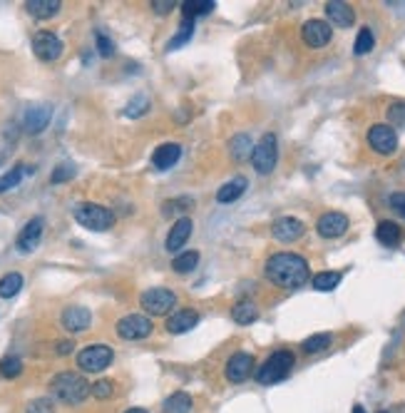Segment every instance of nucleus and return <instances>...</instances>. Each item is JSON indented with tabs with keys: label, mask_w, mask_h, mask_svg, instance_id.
I'll return each instance as SVG.
<instances>
[{
	"label": "nucleus",
	"mask_w": 405,
	"mask_h": 413,
	"mask_svg": "<svg viewBox=\"0 0 405 413\" xmlns=\"http://www.w3.org/2000/svg\"><path fill=\"white\" fill-rule=\"evenodd\" d=\"M263 274L279 289H299L309 281V261L294 252H276L266 259Z\"/></svg>",
	"instance_id": "f257e3e1"
},
{
	"label": "nucleus",
	"mask_w": 405,
	"mask_h": 413,
	"mask_svg": "<svg viewBox=\"0 0 405 413\" xmlns=\"http://www.w3.org/2000/svg\"><path fill=\"white\" fill-rule=\"evenodd\" d=\"M50 393H53V398H58V401L77 406V403L87 401V396L92 393V386H89L87 378L80 376V374L63 371V374H58V376L50 381Z\"/></svg>",
	"instance_id": "f03ea898"
},
{
	"label": "nucleus",
	"mask_w": 405,
	"mask_h": 413,
	"mask_svg": "<svg viewBox=\"0 0 405 413\" xmlns=\"http://www.w3.org/2000/svg\"><path fill=\"white\" fill-rule=\"evenodd\" d=\"M294 351H274V354L268 356L266 361H263V366L256 371V381L261 383V386H271V383H279L284 381L286 376L291 374V369H294Z\"/></svg>",
	"instance_id": "7ed1b4c3"
},
{
	"label": "nucleus",
	"mask_w": 405,
	"mask_h": 413,
	"mask_svg": "<svg viewBox=\"0 0 405 413\" xmlns=\"http://www.w3.org/2000/svg\"><path fill=\"white\" fill-rule=\"evenodd\" d=\"M276 159H279V142H276V135L266 132L256 142L251 152V164L258 175H271L276 167Z\"/></svg>",
	"instance_id": "20e7f679"
},
{
	"label": "nucleus",
	"mask_w": 405,
	"mask_h": 413,
	"mask_svg": "<svg viewBox=\"0 0 405 413\" xmlns=\"http://www.w3.org/2000/svg\"><path fill=\"white\" fill-rule=\"evenodd\" d=\"M75 219L82 224L85 229H92V232H105L115 224V214L102 204H82L77 207V212H75Z\"/></svg>",
	"instance_id": "39448f33"
},
{
	"label": "nucleus",
	"mask_w": 405,
	"mask_h": 413,
	"mask_svg": "<svg viewBox=\"0 0 405 413\" xmlns=\"http://www.w3.org/2000/svg\"><path fill=\"white\" fill-rule=\"evenodd\" d=\"M139 304H142L147 316H164V314L172 312L174 304H177V294L169 292V289H162V286H154V289H147V292L139 297Z\"/></svg>",
	"instance_id": "423d86ee"
},
{
	"label": "nucleus",
	"mask_w": 405,
	"mask_h": 413,
	"mask_svg": "<svg viewBox=\"0 0 405 413\" xmlns=\"http://www.w3.org/2000/svg\"><path fill=\"white\" fill-rule=\"evenodd\" d=\"M112 359H115V351H112L110 346L95 344V346H87V349L80 351L77 366L85 374H100V371H105L107 366L112 364Z\"/></svg>",
	"instance_id": "0eeeda50"
},
{
	"label": "nucleus",
	"mask_w": 405,
	"mask_h": 413,
	"mask_svg": "<svg viewBox=\"0 0 405 413\" xmlns=\"http://www.w3.org/2000/svg\"><path fill=\"white\" fill-rule=\"evenodd\" d=\"M152 328H154L152 321H149V316H144V314H127V316H122L120 321H117V334L127 341L147 339V336L152 334Z\"/></svg>",
	"instance_id": "6e6552de"
},
{
	"label": "nucleus",
	"mask_w": 405,
	"mask_h": 413,
	"mask_svg": "<svg viewBox=\"0 0 405 413\" xmlns=\"http://www.w3.org/2000/svg\"><path fill=\"white\" fill-rule=\"evenodd\" d=\"M32 53L42 60V63H55L63 55V40L55 32L40 30L32 35Z\"/></svg>",
	"instance_id": "1a4fd4ad"
},
{
	"label": "nucleus",
	"mask_w": 405,
	"mask_h": 413,
	"mask_svg": "<svg viewBox=\"0 0 405 413\" xmlns=\"http://www.w3.org/2000/svg\"><path fill=\"white\" fill-rule=\"evenodd\" d=\"M301 37H304V43L309 45V48H326V45L331 43L333 30L326 20H321V18H311V20H306L304 27H301Z\"/></svg>",
	"instance_id": "9d476101"
},
{
	"label": "nucleus",
	"mask_w": 405,
	"mask_h": 413,
	"mask_svg": "<svg viewBox=\"0 0 405 413\" xmlns=\"http://www.w3.org/2000/svg\"><path fill=\"white\" fill-rule=\"evenodd\" d=\"M368 144L378 154H393L398 147V135L390 125H373L368 130Z\"/></svg>",
	"instance_id": "9b49d317"
},
{
	"label": "nucleus",
	"mask_w": 405,
	"mask_h": 413,
	"mask_svg": "<svg viewBox=\"0 0 405 413\" xmlns=\"http://www.w3.org/2000/svg\"><path fill=\"white\" fill-rule=\"evenodd\" d=\"M251 371H254V356L247 354V351H239V354H234L232 359L227 361L224 376H227V381H232V383H244L249 376H251Z\"/></svg>",
	"instance_id": "f8f14e48"
},
{
	"label": "nucleus",
	"mask_w": 405,
	"mask_h": 413,
	"mask_svg": "<svg viewBox=\"0 0 405 413\" xmlns=\"http://www.w3.org/2000/svg\"><path fill=\"white\" fill-rule=\"evenodd\" d=\"M50 117H53V107H50L48 102H37V105H30L25 110L23 128H25V132L37 135V132H42V130L48 128Z\"/></svg>",
	"instance_id": "ddd939ff"
},
{
	"label": "nucleus",
	"mask_w": 405,
	"mask_h": 413,
	"mask_svg": "<svg viewBox=\"0 0 405 413\" xmlns=\"http://www.w3.org/2000/svg\"><path fill=\"white\" fill-rule=\"evenodd\" d=\"M316 229H318V234L326 239L343 237V234L348 232V217L343 212H326L318 217Z\"/></svg>",
	"instance_id": "4468645a"
},
{
	"label": "nucleus",
	"mask_w": 405,
	"mask_h": 413,
	"mask_svg": "<svg viewBox=\"0 0 405 413\" xmlns=\"http://www.w3.org/2000/svg\"><path fill=\"white\" fill-rule=\"evenodd\" d=\"M306 232L304 222L296 217H279L274 224H271V234H274V239H279V242H296V239H301Z\"/></svg>",
	"instance_id": "2eb2a0df"
},
{
	"label": "nucleus",
	"mask_w": 405,
	"mask_h": 413,
	"mask_svg": "<svg viewBox=\"0 0 405 413\" xmlns=\"http://www.w3.org/2000/svg\"><path fill=\"white\" fill-rule=\"evenodd\" d=\"M42 217H32L30 222L23 227V232L18 234V249L23 252V254H30V252L37 249V244H40L42 239Z\"/></svg>",
	"instance_id": "dca6fc26"
},
{
	"label": "nucleus",
	"mask_w": 405,
	"mask_h": 413,
	"mask_svg": "<svg viewBox=\"0 0 405 413\" xmlns=\"http://www.w3.org/2000/svg\"><path fill=\"white\" fill-rule=\"evenodd\" d=\"M192 232H194V224H192L189 217H179L177 222L172 224V229H169L167 234V242H164V247H167V252H179L182 247L187 244V239L192 237Z\"/></svg>",
	"instance_id": "f3484780"
},
{
	"label": "nucleus",
	"mask_w": 405,
	"mask_h": 413,
	"mask_svg": "<svg viewBox=\"0 0 405 413\" xmlns=\"http://www.w3.org/2000/svg\"><path fill=\"white\" fill-rule=\"evenodd\" d=\"M60 323H63L68 331L77 334V331L89 328V323H92V314H89V309H85V307H68L63 312V316H60Z\"/></svg>",
	"instance_id": "a211bd4d"
},
{
	"label": "nucleus",
	"mask_w": 405,
	"mask_h": 413,
	"mask_svg": "<svg viewBox=\"0 0 405 413\" xmlns=\"http://www.w3.org/2000/svg\"><path fill=\"white\" fill-rule=\"evenodd\" d=\"M197 321H199V314L194 309H182L167 319V331L169 334H187L189 328L197 326Z\"/></svg>",
	"instance_id": "6ab92c4d"
},
{
	"label": "nucleus",
	"mask_w": 405,
	"mask_h": 413,
	"mask_svg": "<svg viewBox=\"0 0 405 413\" xmlns=\"http://www.w3.org/2000/svg\"><path fill=\"white\" fill-rule=\"evenodd\" d=\"M179 157H182V147L177 142H167V144H159L152 152V164L157 170H172L174 164L179 162Z\"/></svg>",
	"instance_id": "aec40b11"
},
{
	"label": "nucleus",
	"mask_w": 405,
	"mask_h": 413,
	"mask_svg": "<svg viewBox=\"0 0 405 413\" xmlns=\"http://www.w3.org/2000/svg\"><path fill=\"white\" fill-rule=\"evenodd\" d=\"M326 18L331 23H336L338 27H348V25H353V20H356V13H353V8L348 6V3L331 0V3H326Z\"/></svg>",
	"instance_id": "412c9836"
},
{
	"label": "nucleus",
	"mask_w": 405,
	"mask_h": 413,
	"mask_svg": "<svg viewBox=\"0 0 405 413\" xmlns=\"http://www.w3.org/2000/svg\"><path fill=\"white\" fill-rule=\"evenodd\" d=\"M375 239H378L383 247H398V244L403 242V229L395 222H390V219H383V222L375 227Z\"/></svg>",
	"instance_id": "4be33fe9"
},
{
	"label": "nucleus",
	"mask_w": 405,
	"mask_h": 413,
	"mask_svg": "<svg viewBox=\"0 0 405 413\" xmlns=\"http://www.w3.org/2000/svg\"><path fill=\"white\" fill-rule=\"evenodd\" d=\"M247 185H249L247 177H234L232 182H227V185L216 192V202L219 204H232V202H237L247 192Z\"/></svg>",
	"instance_id": "5701e85b"
},
{
	"label": "nucleus",
	"mask_w": 405,
	"mask_h": 413,
	"mask_svg": "<svg viewBox=\"0 0 405 413\" xmlns=\"http://www.w3.org/2000/svg\"><path fill=\"white\" fill-rule=\"evenodd\" d=\"M25 11L37 20H48L60 13V0H27Z\"/></svg>",
	"instance_id": "b1692460"
},
{
	"label": "nucleus",
	"mask_w": 405,
	"mask_h": 413,
	"mask_svg": "<svg viewBox=\"0 0 405 413\" xmlns=\"http://www.w3.org/2000/svg\"><path fill=\"white\" fill-rule=\"evenodd\" d=\"M232 319L237 323H242V326H249V323H254L258 319L256 304H254L251 299H242V302H237L232 307Z\"/></svg>",
	"instance_id": "393cba45"
},
{
	"label": "nucleus",
	"mask_w": 405,
	"mask_h": 413,
	"mask_svg": "<svg viewBox=\"0 0 405 413\" xmlns=\"http://www.w3.org/2000/svg\"><path fill=\"white\" fill-rule=\"evenodd\" d=\"M229 149H232V157L237 159V162H244V159L251 157V137H249L247 132H239L232 137V144H229Z\"/></svg>",
	"instance_id": "a878e982"
},
{
	"label": "nucleus",
	"mask_w": 405,
	"mask_h": 413,
	"mask_svg": "<svg viewBox=\"0 0 405 413\" xmlns=\"http://www.w3.org/2000/svg\"><path fill=\"white\" fill-rule=\"evenodd\" d=\"M164 413H189L192 411V396L185 391H177L162 403Z\"/></svg>",
	"instance_id": "bb28decb"
},
{
	"label": "nucleus",
	"mask_w": 405,
	"mask_h": 413,
	"mask_svg": "<svg viewBox=\"0 0 405 413\" xmlns=\"http://www.w3.org/2000/svg\"><path fill=\"white\" fill-rule=\"evenodd\" d=\"M30 167H25V164H15L11 172H6V175L0 177V195L3 192H8V190H13V187H18L23 182V177L25 175H30Z\"/></svg>",
	"instance_id": "cd10ccee"
},
{
	"label": "nucleus",
	"mask_w": 405,
	"mask_h": 413,
	"mask_svg": "<svg viewBox=\"0 0 405 413\" xmlns=\"http://www.w3.org/2000/svg\"><path fill=\"white\" fill-rule=\"evenodd\" d=\"M20 289H23V274H18V271H11V274H6L0 279V297L3 299H13Z\"/></svg>",
	"instance_id": "c85d7f7f"
},
{
	"label": "nucleus",
	"mask_w": 405,
	"mask_h": 413,
	"mask_svg": "<svg viewBox=\"0 0 405 413\" xmlns=\"http://www.w3.org/2000/svg\"><path fill=\"white\" fill-rule=\"evenodd\" d=\"M192 35H194V20H182V25H179V30H177V35L169 40V45H167V50H179L182 45H187L192 40Z\"/></svg>",
	"instance_id": "c756f323"
},
{
	"label": "nucleus",
	"mask_w": 405,
	"mask_h": 413,
	"mask_svg": "<svg viewBox=\"0 0 405 413\" xmlns=\"http://www.w3.org/2000/svg\"><path fill=\"white\" fill-rule=\"evenodd\" d=\"M197 264H199V252H194V249L182 252V254L172 259V269L177 271V274H187V271H192Z\"/></svg>",
	"instance_id": "7c9ffc66"
},
{
	"label": "nucleus",
	"mask_w": 405,
	"mask_h": 413,
	"mask_svg": "<svg viewBox=\"0 0 405 413\" xmlns=\"http://www.w3.org/2000/svg\"><path fill=\"white\" fill-rule=\"evenodd\" d=\"M333 344V336L331 334H313V336H309V339L301 344V349L306 351V354H318V351H326L328 346Z\"/></svg>",
	"instance_id": "2f4dec72"
},
{
	"label": "nucleus",
	"mask_w": 405,
	"mask_h": 413,
	"mask_svg": "<svg viewBox=\"0 0 405 413\" xmlns=\"http://www.w3.org/2000/svg\"><path fill=\"white\" fill-rule=\"evenodd\" d=\"M211 8H214L211 0H187V3H182V13H185L187 20H194L197 16H206Z\"/></svg>",
	"instance_id": "473e14b6"
},
{
	"label": "nucleus",
	"mask_w": 405,
	"mask_h": 413,
	"mask_svg": "<svg viewBox=\"0 0 405 413\" xmlns=\"http://www.w3.org/2000/svg\"><path fill=\"white\" fill-rule=\"evenodd\" d=\"M313 289L316 292H331V289H336L338 284H341V274L338 271H321V274L313 276Z\"/></svg>",
	"instance_id": "72a5a7b5"
},
{
	"label": "nucleus",
	"mask_w": 405,
	"mask_h": 413,
	"mask_svg": "<svg viewBox=\"0 0 405 413\" xmlns=\"http://www.w3.org/2000/svg\"><path fill=\"white\" fill-rule=\"evenodd\" d=\"M373 45H375V37H373V32H370V27H361V32H358V37H356V45H353V53L366 55L373 50Z\"/></svg>",
	"instance_id": "f704fd0d"
},
{
	"label": "nucleus",
	"mask_w": 405,
	"mask_h": 413,
	"mask_svg": "<svg viewBox=\"0 0 405 413\" xmlns=\"http://www.w3.org/2000/svg\"><path fill=\"white\" fill-rule=\"evenodd\" d=\"M149 110V97L147 95H135L132 97L130 102H127V107H125V115L127 117H132V120H135V117H142L144 112Z\"/></svg>",
	"instance_id": "c9c22d12"
},
{
	"label": "nucleus",
	"mask_w": 405,
	"mask_h": 413,
	"mask_svg": "<svg viewBox=\"0 0 405 413\" xmlns=\"http://www.w3.org/2000/svg\"><path fill=\"white\" fill-rule=\"evenodd\" d=\"M23 374V361L15 356H6L0 361V376L3 378H18Z\"/></svg>",
	"instance_id": "e433bc0d"
},
{
	"label": "nucleus",
	"mask_w": 405,
	"mask_h": 413,
	"mask_svg": "<svg viewBox=\"0 0 405 413\" xmlns=\"http://www.w3.org/2000/svg\"><path fill=\"white\" fill-rule=\"evenodd\" d=\"M75 172H77V170H75L73 162H60L58 167L53 170V175H50V182H53V185H63V182L73 180Z\"/></svg>",
	"instance_id": "4c0bfd02"
},
{
	"label": "nucleus",
	"mask_w": 405,
	"mask_h": 413,
	"mask_svg": "<svg viewBox=\"0 0 405 413\" xmlns=\"http://www.w3.org/2000/svg\"><path fill=\"white\" fill-rule=\"evenodd\" d=\"M25 413H55V406L50 398H35V401L27 403Z\"/></svg>",
	"instance_id": "58836bf2"
},
{
	"label": "nucleus",
	"mask_w": 405,
	"mask_h": 413,
	"mask_svg": "<svg viewBox=\"0 0 405 413\" xmlns=\"http://www.w3.org/2000/svg\"><path fill=\"white\" fill-rule=\"evenodd\" d=\"M388 120L393 122V125H400V128H403L405 125V102H395V105L388 107Z\"/></svg>",
	"instance_id": "ea45409f"
},
{
	"label": "nucleus",
	"mask_w": 405,
	"mask_h": 413,
	"mask_svg": "<svg viewBox=\"0 0 405 413\" xmlns=\"http://www.w3.org/2000/svg\"><path fill=\"white\" fill-rule=\"evenodd\" d=\"M92 396L100 398V401L110 398L112 396V381H107V378H102V381H95V383H92Z\"/></svg>",
	"instance_id": "a19ab883"
},
{
	"label": "nucleus",
	"mask_w": 405,
	"mask_h": 413,
	"mask_svg": "<svg viewBox=\"0 0 405 413\" xmlns=\"http://www.w3.org/2000/svg\"><path fill=\"white\" fill-rule=\"evenodd\" d=\"M97 50H100L102 58H110V55L115 53V45H112V40L105 32H97Z\"/></svg>",
	"instance_id": "79ce46f5"
},
{
	"label": "nucleus",
	"mask_w": 405,
	"mask_h": 413,
	"mask_svg": "<svg viewBox=\"0 0 405 413\" xmlns=\"http://www.w3.org/2000/svg\"><path fill=\"white\" fill-rule=\"evenodd\" d=\"M388 204L393 207L395 212L400 214V217L405 219V192H395V195H390V199H388Z\"/></svg>",
	"instance_id": "37998d69"
},
{
	"label": "nucleus",
	"mask_w": 405,
	"mask_h": 413,
	"mask_svg": "<svg viewBox=\"0 0 405 413\" xmlns=\"http://www.w3.org/2000/svg\"><path fill=\"white\" fill-rule=\"evenodd\" d=\"M154 13H159V16H164V13H172L174 11V3H169V0H157L154 3Z\"/></svg>",
	"instance_id": "c03bdc74"
},
{
	"label": "nucleus",
	"mask_w": 405,
	"mask_h": 413,
	"mask_svg": "<svg viewBox=\"0 0 405 413\" xmlns=\"http://www.w3.org/2000/svg\"><path fill=\"white\" fill-rule=\"evenodd\" d=\"M75 349V341H70V339H65V341H60L58 344V354H70V351Z\"/></svg>",
	"instance_id": "a18cd8bd"
},
{
	"label": "nucleus",
	"mask_w": 405,
	"mask_h": 413,
	"mask_svg": "<svg viewBox=\"0 0 405 413\" xmlns=\"http://www.w3.org/2000/svg\"><path fill=\"white\" fill-rule=\"evenodd\" d=\"M125 413H147L144 408H130V411H125Z\"/></svg>",
	"instance_id": "49530a36"
},
{
	"label": "nucleus",
	"mask_w": 405,
	"mask_h": 413,
	"mask_svg": "<svg viewBox=\"0 0 405 413\" xmlns=\"http://www.w3.org/2000/svg\"><path fill=\"white\" fill-rule=\"evenodd\" d=\"M353 413H366L363 406H353Z\"/></svg>",
	"instance_id": "de8ad7c7"
},
{
	"label": "nucleus",
	"mask_w": 405,
	"mask_h": 413,
	"mask_svg": "<svg viewBox=\"0 0 405 413\" xmlns=\"http://www.w3.org/2000/svg\"><path fill=\"white\" fill-rule=\"evenodd\" d=\"M380 413H388V411H380Z\"/></svg>",
	"instance_id": "09e8293b"
}]
</instances>
